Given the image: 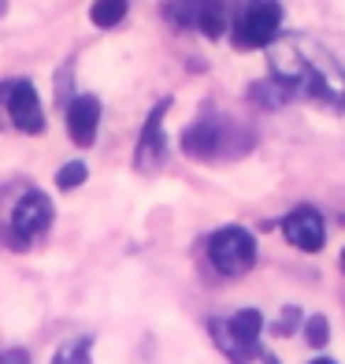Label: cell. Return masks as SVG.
<instances>
[{"label":"cell","instance_id":"6da1fadb","mask_svg":"<svg viewBox=\"0 0 345 364\" xmlns=\"http://www.w3.org/2000/svg\"><path fill=\"white\" fill-rule=\"evenodd\" d=\"M271 63H275V78L290 93L319 97L327 105L345 101V75L338 71L331 56L316 53V48H305L297 41H278L271 48Z\"/></svg>","mask_w":345,"mask_h":364},{"label":"cell","instance_id":"7a4b0ae2","mask_svg":"<svg viewBox=\"0 0 345 364\" xmlns=\"http://www.w3.org/2000/svg\"><path fill=\"white\" fill-rule=\"evenodd\" d=\"M283 26V4L278 0H249L234 19V45L238 48H264L275 41Z\"/></svg>","mask_w":345,"mask_h":364},{"label":"cell","instance_id":"3957f363","mask_svg":"<svg viewBox=\"0 0 345 364\" xmlns=\"http://www.w3.org/2000/svg\"><path fill=\"white\" fill-rule=\"evenodd\" d=\"M208 260L223 275H245L256 264V242L245 227H223L208 242Z\"/></svg>","mask_w":345,"mask_h":364},{"label":"cell","instance_id":"277c9868","mask_svg":"<svg viewBox=\"0 0 345 364\" xmlns=\"http://www.w3.org/2000/svg\"><path fill=\"white\" fill-rule=\"evenodd\" d=\"M208 331L219 338V350L230 357H249L256 353V342H260V331H264V316L256 309H241L234 312L230 320H212Z\"/></svg>","mask_w":345,"mask_h":364},{"label":"cell","instance_id":"5b68a950","mask_svg":"<svg viewBox=\"0 0 345 364\" xmlns=\"http://www.w3.org/2000/svg\"><path fill=\"white\" fill-rule=\"evenodd\" d=\"M48 223H53V201H48L41 190L23 193V201L15 205V212H11L15 238H19V242H34V238H41L48 230Z\"/></svg>","mask_w":345,"mask_h":364},{"label":"cell","instance_id":"8992f818","mask_svg":"<svg viewBox=\"0 0 345 364\" xmlns=\"http://www.w3.org/2000/svg\"><path fill=\"white\" fill-rule=\"evenodd\" d=\"M283 235L290 245H297L305 253H319L323 250V238H327V227H323V216L312 205H301L293 208L290 216L283 220Z\"/></svg>","mask_w":345,"mask_h":364},{"label":"cell","instance_id":"52a82bcc","mask_svg":"<svg viewBox=\"0 0 345 364\" xmlns=\"http://www.w3.org/2000/svg\"><path fill=\"white\" fill-rule=\"evenodd\" d=\"M8 115L23 134H41L45 130V112H41V101H38V90L30 86L26 78L8 86Z\"/></svg>","mask_w":345,"mask_h":364},{"label":"cell","instance_id":"ba28073f","mask_svg":"<svg viewBox=\"0 0 345 364\" xmlns=\"http://www.w3.org/2000/svg\"><path fill=\"white\" fill-rule=\"evenodd\" d=\"M230 134V123L219 119V115H204V119H197L186 134H182V149L197 160H212L223 153V141Z\"/></svg>","mask_w":345,"mask_h":364},{"label":"cell","instance_id":"9c48e42d","mask_svg":"<svg viewBox=\"0 0 345 364\" xmlns=\"http://www.w3.org/2000/svg\"><path fill=\"white\" fill-rule=\"evenodd\" d=\"M168 105L171 101H160L153 108V115L145 119L141 127V138H138V168H156V164L163 160V149H168V141H163V115H168Z\"/></svg>","mask_w":345,"mask_h":364},{"label":"cell","instance_id":"30bf717a","mask_svg":"<svg viewBox=\"0 0 345 364\" xmlns=\"http://www.w3.org/2000/svg\"><path fill=\"white\" fill-rule=\"evenodd\" d=\"M97 127H101V101L97 97H75L67 105V130L75 145H93Z\"/></svg>","mask_w":345,"mask_h":364},{"label":"cell","instance_id":"8fae6325","mask_svg":"<svg viewBox=\"0 0 345 364\" xmlns=\"http://www.w3.org/2000/svg\"><path fill=\"white\" fill-rule=\"evenodd\" d=\"M93 23L97 26H119L123 23V15H126V0H97V4H93Z\"/></svg>","mask_w":345,"mask_h":364},{"label":"cell","instance_id":"7c38bea8","mask_svg":"<svg viewBox=\"0 0 345 364\" xmlns=\"http://www.w3.org/2000/svg\"><path fill=\"white\" fill-rule=\"evenodd\" d=\"M86 175H89L86 164H82V160H71L67 168L56 175V186H60V190H75V186H82V182H86Z\"/></svg>","mask_w":345,"mask_h":364},{"label":"cell","instance_id":"4fadbf2b","mask_svg":"<svg viewBox=\"0 0 345 364\" xmlns=\"http://www.w3.org/2000/svg\"><path fill=\"white\" fill-rule=\"evenodd\" d=\"M327 316H308V323H305V338H308V346H323L327 342Z\"/></svg>","mask_w":345,"mask_h":364},{"label":"cell","instance_id":"5bb4252c","mask_svg":"<svg viewBox=\"0 0 345 364\" xmlns=\"http://www.w3.org/2000/svg\"><path fill=\"white\" fill-rule=\"evenodd\" d=\"M56 360H89V338H78L75 346H67V350H60Z\"/></svg>","mask_w":345,"mask_h":364},{"label":"cell","instance_id":"9a60e30c","mask_svg":"<svg viewBox=\"0 0 345 364\" xmlns=\"http://www.w3.org/2000/svg\"><path fill=\"white\" fill-rule=\"evenodd\" d=\"M341 268H345V253H341Z\"/></svg>","mask_w":345,"mask_h":364}]
</instances>
